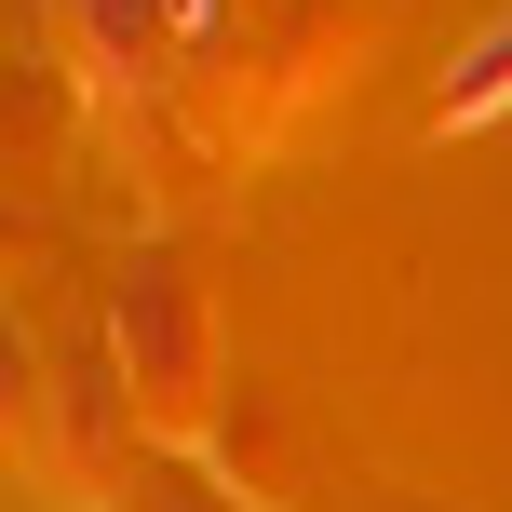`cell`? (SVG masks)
<instances>
[{
	"label": "cell",
	"mask_w": 512,
	"mask_h": 512,
	"mask_svg": "<svg viewBox=\"0 0 512 512\" xmlns=\"http://www.w3.org/2000/svg\"><path fill=\"white\" fill-rule=\"evenodd\" d=\"M499 108H512V14L459 54V68H445V122H499Z\"/></svg>",
	"instance_id": "obj_1"
}]
</instances>
